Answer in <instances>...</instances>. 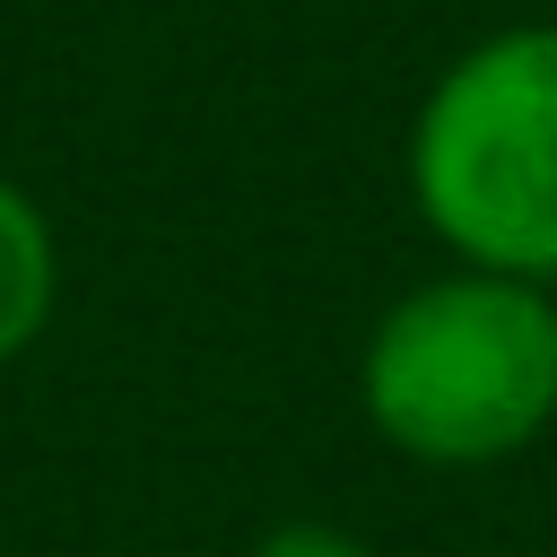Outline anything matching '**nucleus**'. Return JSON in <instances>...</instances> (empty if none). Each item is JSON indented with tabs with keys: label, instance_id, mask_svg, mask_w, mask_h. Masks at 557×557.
Listing matches in <instances>:
<instances>
[{
	"label": "nucleus",
	"instance_id": "nucleus-1",
	"mask_svg": "<svg viewBox=\"0 0 557 557\" xmlns=\"http://www.w3.org/2000/svg\"><path fill=\"white\" fill-rule=\"evenodd\" d=\"M366 426L418 470H496L557 426V287L435 270L357 348Z\"/></svg>",
	"mask_w": 557,
	"mask_h": 557
},
{
	"label": "nucleus",
	"instance_id": "nucleus-3",
	"mask_svg": "<svg viewBox=\"0 0 557 557\" xmlns=\"http://www.w3.org/2000/svg\"><path fill=\"white\" fill-rule=\"evenodd\" d=\"M61 305V235L26 183L0 174V366H17Z\"/></svg>",
	"mask_w": 557,
	"mask_h": 557
},
{
	"label": "nucleus",
	"instance_id": "nucleus-4",
	"mask_svg": "<svg viewBox=\"0 0 557 557\" xmlns=\"http://www.w3.org/2000/svg\"><path fill=\"white\" fill-rule=\"evenodd\" d=\"M252 557H374L348 522H322V513H296V522H270L252 540Z\"/></svg>",
	"mask_w": 557,
	"mask_h": 557
},
{
	"label": "nucleus",
	"instance_id": "nucleus-2",
	"mask_svg": "<svg viewBox=\"0 0 557 557\" xmlns=\"http://www.w3.org/2000/svg\"><path fill=\"white\" fill-rule=\"evenodd\" d=\"M400 174L461 270L557 287V17L461 44L409 113Z\"/></svg>",
	"mask_w": 557,
	"mask_h": 557
}]
</instances>
